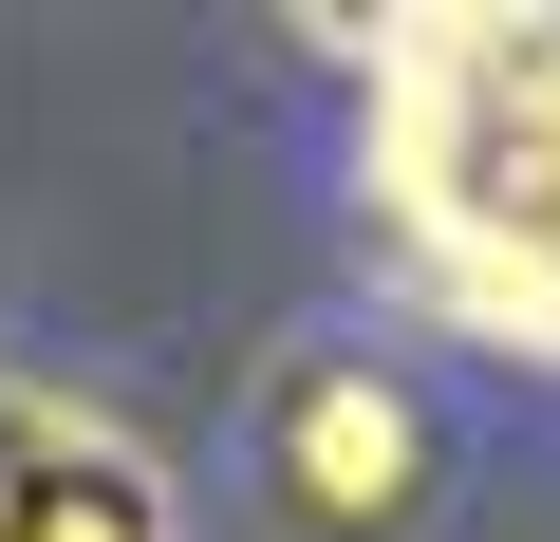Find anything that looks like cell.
Segmentation results:
<instances>
[{"instance_id": "obj_1", "label": "cell", "mask_w": 560, "mask_h": 542, "mask_svg": "<svg viewBox=\"0 0 560 542\" xmlns=\"http://www.w3.org/2000/svg\"><path fill=\"white\" fill-rule=\"evenodd\" d=\"M393 224L560 337V20H393Z\"/></svg>"}, {"instance_id": "obj_2", "label": "cell", "mask_w": 560, "mask_h": 542, "mask_svg": "<svg viewBox=\"0 0 560 542\" xmlns=\"http://www.w3.org/2000/svg\"><path fill=\"white\" fill-rule=\"evenodd\" d=\"M261 486H280L300 542H393V523L430 505V412H411V374H393V356H300V374L261 393Z\"/></svg>"}, {"instance_id": "obj_3", "label": "cell", "mask_w": 560, "mask_h": 542, "mask_svg": "<svg viewBox=\"0 0 560 542\" xmlns=\"http://www.w3.org/2000/svg\"><path fill=\"white\" fill-rule=\"evenodd\" d=\"M0 542H187V486L150 468L131 412H94L57 374H0Z\"/></svg>"}]
</instances>
